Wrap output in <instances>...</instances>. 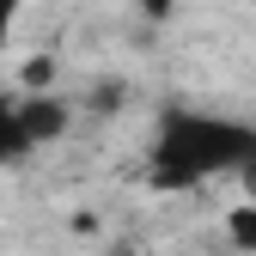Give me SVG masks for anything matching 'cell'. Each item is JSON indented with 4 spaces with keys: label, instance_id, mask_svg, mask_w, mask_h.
I'll return each mask as SVG.
<instances>
[{
    "label": "cell",
    "instance_id": "obj_1",
    "mask_svg": "<svg viewBox=\"0 0 256 256\" xmlns=\"http://www.w3.org/2000/svg\"><path fill=\"white\" fill-rule=\"evenodd\" d=\"M256 152V128L208 110H171L158 116L146 146V183L152 189H202L214 177H232Z\"/></svg>",
    "mask_w": 256,
    "mask_h": 256
},
{
    "label": "cell",
    "instance_id": "obj_2",
    "mask_svg": "<svg viewBox=\"0 0 256 256\" xmlns=\"http://www.w3.org/2000/svg\"><path fill=\"white\" fill-rule=\"evenodd\" d=\"M68 122H74V110H68V98H55V92H24V98H18V128H24L30 146L61 140Z\"/></svg>",
    "mask_w": 256,
    "mask_h": 256
},
{
    "label": "cell",
    "instance_id": "obj_3",
    "mask_svg": "<svg viewBox=\"0 0 256 256\" xmlns=\"http://www.w3.org/2000/svg\"><path fill=\"white\" fill-rule=\"evenodd\" d=\"M24 152H30V140H24V128H18V104L0 98V165H18Z\"/></svg>",
    "mask_w": 256,
    "mask_h": 256
},
{
    "label": "cell",
    "instance_id": "obj_4",
    "mask_svg": "<svg viewBox=\"0 0 256 256\" xmlns=\"http://www.w3.org/2000/svg\"><path fill=\"white\" fill-rule=\"evenodd\" d=\"M226 238H232L244 256H256V202H238V208H226Z\"/></svg>",
    "mask_w": 256,
    "mask_h": 256
},
{
    "label": "cell",
    "instance_id": "obj_5",
    "mask_svg": "<svg viewBox=\"0 0 256 256\" xmlns=\"http://www.w3.org/2000/svg\"><path fill=\"white\" fill-rule=\"evenodd\" d=\"M49 80H55V61H49V55L24 61V86H30V92H49Z\"/></svg>",
    "mask_w": 256,
    "mask_h": 256
},
{
    "label": "cell",
    "instance_id": "obj_6",
    "mask_svg": "<svg viewBox=\"0 0 256 256\" xmlns=\"http://www.w3.org/2000/svg\"><path fill=\"white\" fill-rule=\"evenodd\" d=\"M232 177H238V183H244V202H256V152H250V158H244V165H238V171H232Z\"/></svg>",
    "mask_w": 256,
    "mask_h": 256
},
{
    "label": "cell",
    "instance_id": "obj_7",
    "mask_svg": "<svg viewBox=\"0 0 256 256\" xmlns=\"http://www.w3.org/2000/svg\"><path fill=\"white\" fill-rule=\"evenodd\" d=\"M12 18H18V0H0V49H6V37H12Z\"/></svg>",
    "mask_w": 256,
    "mask_h": 256
}]
</instances>
